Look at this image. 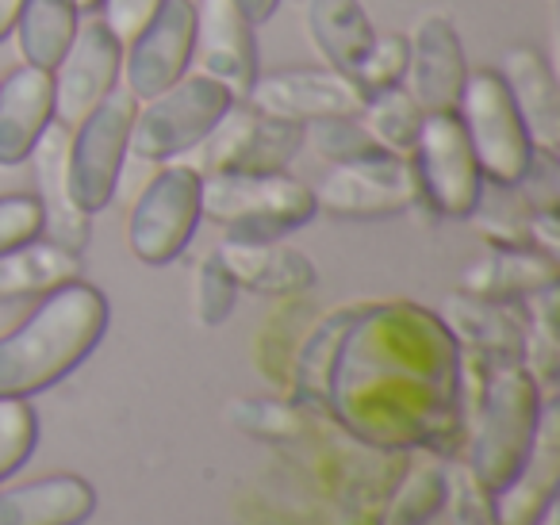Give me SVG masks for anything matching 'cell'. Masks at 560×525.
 Masks as SVG:
<instances>
[{"label":"cell","mask_w":560,"mask_h":525,"mask_svg":"<svg viewBox=\"0 0 560 525\" xmlns=\"http://www.w3.org/2000/svg\"><path fill=\"white\" fill-rule=\"evenodd\" d=\"M465 361L430 311L358 307L330 353L323 395L335 418L376 448H438L460 430Z\"/></svg>","instance_id":"cell-1"},{"label":"cell","mask_w":560,"mask_h":525,"mask_svg":"<svg viewBox=\"0 0 560 525\" xmlns=\"http://www.w3.org/2000/svg\"><path fill=\"white\" fill-rule=\"evenodd\" d=\"M108 330V300L85 280L55 288L0 338V399H32L70 376Z\"/></svg>","instance_id":"cell-2"},{"label":"cell","mask_w":560,"mask_h":525,"mask_svg":"<svg viewBox=\"0 0 560 525\" xmlns=\"http://www.w3.org/2000/svg\"><path fill=\"white\" fill-rule=\"evenodd\" d=\"M545 392L518 361L488 364L480 407H476L472 438H468V468L491 491H503L534 448L541 425Z\"/></svg>","instance_id":"cell-3"},{"label":"cell","mask_w":560,"mask_h":525,"mask_svg":"<svg viewBox=\"0 0 560 525\" xmlns=\"http://www.w3.org/2000/svg\"><path fill=\"white\" fill-rule=\"evenodd\" d=\"M315 188L289 173H208L200 177V215L226 238H284L315 219Z\"/></svg>","instance_id":"cell-4"},{"label":"cell","mask_w":560,"mask_h":525,"mask_svg":"<svg viewBox=\"0 0 560 525\" xmlns=\"http://www.w3.org/2000/svg\"><path fill=\"white\" fill-rule=\"evenodd\" d=\"M457 119L480 165V177L491 185H518L534 162V142L495 70L468 73L457 101Z\"/></svg>","instance_id":"cell-5"},{"label":"cell","mask_w":560,"mask_h":525,"mask_svg":"<svg viewBox=\"0 0 560 525\" xmlns=\"http://www.w3.org/2000/svg\"><path fill=\"white\" fill-rule=\"evenodd\" d=\"M231 104L234 96L219 81L203 78V73L180 78L165 93L150 96L147 108L135 116L127 150L139 154L142 162H170V158L188 154L215 131Z\"/></svg>","instance_id":"cell-6"},{"label":"cell","mask_w":560,"mask_h":525,"mask_svg":"<svg viewBox=\"0 0 560 525\" xmlns=\"http://www.w3.org/2000/svg\"><path fill=\"white\" fill-rule=\"evenodd\" d=\"M135 116H139V101L124 85H116L81 119L78 135H70V192L85 215L104 211L116 196Z\"/></svg>","instance_id":"cell-7"},{"label":"cell","mask_w":560,"mask_h":525,"mask_svg":"<svg viewBox=\"0 0 560 525\" xmlns=\"http://www.w3.org/2000/svg\"><path fill=\"white\" fill-rule=\"evenodd\" d=\"M200 173L192 165H165L135 200L127 242L142 265H170L200 226Z\"/></svg>","instance_id":"cell-8"},{"label":"cell","mask_w":560,"mask_h":525,"mask_svg":"<svg viewBox=\"0 0 560 525\" xmlns=\"http://www.w3.org/2000/svg\"><path fill=\"white\" fill-rule=\"evenodd\" d=\"M304 147V127L289 119H272L257 108H226L215 131L200 142V177L208 173H284Z\"/></svg>","instance_id":"cell-9"},{"label":"cell","mask_w":560,"mask_h":525,"mask_svg":"<svg viewBox=\"0 0 560 525\" xmlns=\"http://www.w3.org/2000/svg\"><path fill=\"white\" fill-rule=\"evenodd\" d=\"M422 200L419 173L411 158L373 154L358 162H338L315 192V208L342 219H384L415 208Z\"/></svg>","instance_id":"cell-10"},{"label":"cell","mask_w":560,"mask_h":525,"mask_svg":"<svg viewBox=\"0 0 560 525\" xmlns=\"http://www.w3.org/2000/svg\"><path fill=\"white\" fill-rule=\"evenodd\" d=\"M411 165L419 173L422 196L434 203V211L453 219L472 215L476 200L483 192V177L457 112H438V116L422 119L419 142L411 150Z\"/></svg>","instance_id":"cell-11"},{"label":"cell","mask_w":560,"mask_h":525,"mask_svg":"<svg viewBox=\"0 0 560 525\" xmlns=\"http://www.w3.org/2000/svg\"><path fill=\"white\" fill-rule=\"evenodd\" d=\"M124 70V43L104 27V20L78 24L70 50L50 70L55 81V119L66 127H78L104 96L116 89Z\"/></svg>","instance_id":"cell-12"},{"label":"cell","mask_w":560,"mask_h":525,"mask_svg":"<svg viewBox=\"0 0 560 525\" xmlns=\"http://www.w3.org/2000/svg\"><path fill=\"white\" fill-rule=\"evenodd\" d=\"M196 43V4L192 0H165L158 16L131 39V55L124 58L127 93L135 101L165 93L188 73Z\"/></svg>","instance_id":"cell-13"},{"label":"cell","mask_w":560,"mask_h":525,"mask_svg":"<svg viewBox=\"0 0 560 525\" xmlns=\"http://www.w3.org/2000/svg\"><path fill=\"white\" fill-rule=\"evenodd\" d=\"M246 104L272 119H289V124H315L330 116H361L365 93L342 73H315V70H289L254 78L246 93Z\"/></svg>","instance_id":"cell-14"},{"label":"cell","mask_w":560,"mask_h":525,"mask_svg":"<svg viewBox=\"0 0 560 525\" xmlns=\"http://www.w3.org/2000/svg\"><path fill=\"white\" fill-rule=\"evenodd\" d=\"M192 55L203 78L219 81L238 101L257 78L254 24L242 16L234 0H196V43Z\"/></svg>","instance_id":"cell-15"},{"label":"cell","mask_w":560,"mask_h":525,"mask_svg":"<svg viewBox=\"0 0 560 525\" xmlns=\"http://www.w3.org/2000/svg\"><path fill=\"white\" fill-rule=\"evenodd\" d=\"M32 165H35V200L43 208V234L55 246L81 254L89 242V219L85 211L73 203L70 192V127L50 119L47 131L35 139L32 147Z\"/></svg>","instance_id":"cell-16"},{"label":"cell","mask_w":560,"mask_h":525,"mask_svg":"<svg viewBox=\"0 0 560 525\" xmlns=\"http://www.w3.org/2000/svg\"><path fill=\"white\" fill-rule=\"evenodd\" d=\"M407 93L427 116L457 112L460 89H465L468 66L457 27L445 16H427L411 39V62H407Z\"/></svg>","instance_id":"cell-17"},{"label":"cell","mask_w":560,"mask_h":525,"mask_svg":"<svg viewBox=\"0 0 560 525\" xmlns=\"http://www.w3.org/2000/svg\"><path fill=\"white\" fill-rule=\"evenodd\" d=\"M560 487V410L557 399H545L541 425H537L534 448L518 476L495 491V514L499 525H537V517L557 502Z\"/></svg>","instance_id":"cell-18"},{"label":"cell","mask_w":560,"mask_h":525,"mask_svg":"<svg viewBox=\"0 0 560 525\" xmlns=\"http://www.w3.org/2000/svg\"><path fill=\"white\" fill-rule=\"evenodd\" d=\"M215 254L234 277V284L249 292L304 295L315 288V265L296 246H284V238H223Z\"/></svg>","instance_id":"cell-19"},{"label":"cell","mask_w":560,"mask_h":525,"mask_svg":"<svg viewBox=\"0 0 560 525\" xmlns=\"http://www.w3.org/2000/svg\"><path fill=\"white\" fill-rule=\"evenodd\" d=\"M93 514V483L70 471L32 483H0V525H85Z\"/></svg>","instance_id":"cell-20"},{"label":"cell","mask_w":560,"mask_h":525,"mask_svg":"<svg viewBox=\"0 0 560 525\" xmlns=\"http://www.w3.org/2000/svg\"><path fill=\"white\" fill-rule=\"evenodd\" d=\"M55 119V81L47 70H12L0 81V165L27 162L35 139Z\"/></svg>","instance_id":"cell-21"},{"label":"cell","mask_w":560,"mask_h":525,"mask_svg":"<svg viewBox=\"0 0 560 525\" xmlns=\"http://www.w3.org/2000/svg\"><path fill=\"white\" fill-rule=\"evenodd\" d=\"M503 85L511 93L514 108H518L522 124L529 131V142L537 150H549L557 154L560 142V96H557V81L552 70L545 66V58L529 47H514L503 58Z\"/></svg>","instance_id":"cell-22"},{"label":"cell","mask_w":560,"mask_h":525,"mask_svg":"<svg viewBox=\"0 0 560 525\" xmlns=\"http://www.w3.org/2000/svg\"><path fill=\"white\" fill-rule=\"evenodd\" d=\"M522 326L526 323H518L506 303H491L468 292L445 303V330L457 338V346H468L476 361L522 364Z\"/></svg>","instance_id":"cell-23"},{"label":"cell","mask_w":560,"mask_h":525,"mask_svg":"<svg viewBox=\"0 0 560 525\" xmlns=\"http://www.w3.org/2000/svg\"><path fill=\"white\" fill-rule=\"evenodd\" d=\"M557 257L541 254V249H491L488 257L472 265L465 272V292L480 295L491 303H514L529 300V295L545 292V288H557Z\"/></svg>","instance_id":"cell-24"},{"label":"cell","mask_w":560,"mask_h":525,"mask_svg":"<svg viewBox=\"0 0 560 525\" xmlns=\"http://www.w3.org/2000/svg\"><path fill=\"white\" fill-rule=\"evenodd\" d=\"M307 32L330 62V70L350 81L376 39L358 0H307Z\"/></svg>","instance_id":"cell-25"},{"label":"cell","mask_w":560,"mask_h":525,"mask_svg":"<svg viewBox=\"0 0 560 525\" xmlns=\"http://www.w3.org/2000/svg\"><path fill=\"white\" fill-rule=\"evenodd\" d=\"M81 261L78 254L55 246V242H24V246L0 254V300H20V295H47L55 288L78 280Z\"/></svg>","instance_id":"cell-26"},{"label":"cell","mask_w":560,"mask_h":525,"mask_svg":"<svg viewBox=\"0 0 560 525\" xmlns=\"http://www.w3.org/2000/svg\"><path fill=\"white\" fill-rule=\"evenodd\" d=\"M445 506V460L422 448L381 506V525H430Z\"/></svg>","instance_id":"cell-27"},{"label":"cell","mask_w":560,"mask_h":525,"mask_svg":"<svg viewBox=\"0 0 560 525\" xmlns=\"http://www.w3.org/2000/svg\"><path fill=\"white\" fill-rule=\"evenodd\" d=\"M20 50L35 70H55L78 35V9L70 0H24L16 16Z\"/></svg>","instance_id":"cell-28"},{"label":"cell","mask_w":560,"mask_h":525,"mask_svg":"<svg viewBox=\"0 0 560 525\" xmlns=\"http://www.w3.org/2000/svg\"><path fill=\"white\" fill-rule=\"evenodd\" d=\"M422 119H427V112L411 101V93H407L404 85L369 93L365 108H361L365 131L373 135L384 154H396V158H411L415 142H419V131H422Z\"/></svg>","instance_id":"cell-29"},{"label":"cell","mask_w":560,"mask_h":525,"mask_svg":"<svg viewBox=\"0 0 560 525\" xmlns=\"http://www.w3.org/2000/svg\"><path fill=\"white\" fill-rule=\"evenodd\" d=\"M472 223L499 249L534 246V208L518 192V185H491L488 196L480 192V200L472 208Z\"/></svg>","instance_id":"cell-30"},{"label":"cell","mask_w":560,"mask_h":525,"mask_svg":"<svg viewBox=\"0 0 560 525\" xmlns=\"http://www.w3.org/2000/svg\"><path fill=\"white\" fill-rule=\"evenodd\" d=\"M39 445V415L32 399H0V483H9Z\"/></svg>","instance_id":"cell-31"},{"label":"cell","mask_w":560,"mask_h":525,"mask_svg":"<svg viewBox=\"0 0 560 525\" xmlns=\"http://www.w3.org/2000/svg\"><path fill=\"white\" fill-rule=\"evenodd\" d=\"M445 514L453 525H499L495 491L472 476L468 464H445Z\"/></svg>","instance_id":"cell-32"},{"label":"cell","mask_w":560,"mask_h":525,"mask_svg":"<svg viewBox=\"0 0 560 525\" xmlns=\"http://www.w3.org/2000/svg\"><path fill=\"white\" fill-rule=\"evenodd\" d=\"M304 139L315 142L327 162H358V158H373L384 154L376 147V139L365 131L358 116H330V119H315V124H304Z\"/></svg>","instance_id":"cell-33"},{"label":"cell","mask_w":560,"mask_h":525,"mask_svg":"<svg viewBox=\"0 0 560 525\" xmlns=\"http://www.w3.org/2000/svg\"><path fill=\"white\" fill-rule=\"evenodd\" d=\"M407 62H411V43L404 35H384V39H373L369 55L361 58L358 73H353V85L361 93H381V89H392L404 81Z\"/></svg>","instance_id":"cell-34"},{"label":"cell","mask_w":560,"mask_h":525,"mask_svg":"<svg viewBox=\"0 0 560 525\" xmlns=\"http://www.w3.org/2000/svg\"><path fill=\"white\" fill-rule=\"evenodd\" d=\"M234 300H238V284L219 261V254H208L196 269V318L203 326H219L231 318Z\"/></svg>","instance_id":"cell-35"},{"label":"cell","mask_w":560,"mask_h":525,"mask_svg":"<svg viewBox=\"0 0 560 525\" xmlns=\"http://www.w3.org/2000/svg\"><path fill=\"white\" fill-rule=\"evenodd\" d=\"M43 234V208L35 196L16 192L0 196V254L24 246V242L39 238Z\"/></svg>","instance_id":"cell-36"},{"label":"cell","mask_w":560,"mask_h":525,"mask_svg":"<svg viewBox=\"0 0 560 525\" xmlns=\"http://www.w3.org/2000/svg\"><path fill=\"white\" fill-rule=\"evenodd\" d=\"M231 418L242 430L257 433V438H292L300 433V418L280 402H265V399H242L231 407Z\"/></svg>","instance_id":"cell-37"},{"label":"cell","mask_w":560,"mask_h":525,"mask_svg":"<svg viewBox=\"0 0 560 525\" xmlns=\"http://www.w3.org/2000/svg\"><path fill=\"white\" fill-rule=\"evenodd\" d=\"M101 4H104V27L119 43H131L158 16V9H162L165 0H101Z\"/></svg>","instance_id":"cell-38"},{"label":"cell","mask_w":560,"mask_h":525,"mask_svg":"<svg viewBox=\"0 0 560 525\" xmlns=\"http://www.w3.org/2000/svg\"><path fill=\"white\" fill-rule=\"evenodd\" d=\"M234 4H238V9H242V16H246L249 20V24H265V20H269L272 16V12H277V4H280V0H234Z\"/></svg>","instance_id":"cell-39"},{"label":"cell","mask_w":560,"mask_h":525,"mask_svg":"<svg viewBox=\"0 0 560 525\" xmlns=\"http://www.w3.org/2000/svg\"><path fill=\"white\" fill-rule=\"evenodd\" d=\"M20 9H24V0H0V39H9V32L16 27Z\"/></svg>","instance_id":"cell-40"},{"label":"cell","mask_w":560,"mask_h":525,"mask_svg":"<svg viewBox=\"0 0 560 525\" xmlns=\"http://www.w3.org/2000/svg\"><path fill=\"white\" fill-rule=\"evenodd\" d=\"M537 525H560V506H557V502H552V506L545 510L541 517H537Z\"/></svg>","instance_id":"cell-41"},{"label":"cell","mask_w":560,"mask_h":525,"mask_svg":"<svg viewBox=\"0 0 560 525\" xmlns=\"http://www.w3.org/2000/svg\"><path fill=\"white\" fill-rule=\"evenodd\" d=\"M70 4L78 12H96V9H101V0H70Z\"/></svg>","instance_id":"cell-42"}]
</instances>
